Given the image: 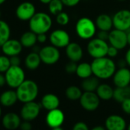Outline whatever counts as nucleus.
Here are the masks:
<instances>
[{
  "label": "nucleus",
  "mask_w": 130,
  "mask_h": 130,
  "mask_svg": "<svg viewBox=\"0 0 130 130\" xmlns=\"http://www.w3.org/2000/svg\"><path fill=\"white\" fill-rule=\"evenodd\" d=\"M93 74L100 80H107L113 76L116 71V64L107 56L95 58L91 63Z\"/></svg>",
  "instance_id": "obj_1"
},
{
  "label": "nucleus",
  "mask_w": 130,
  "mask_h": 130,
  "mask_svg": "<svg viewBox=\"0 0 130 130\" xmlns=\"http://www.w3.org/2000/svg\"><path fill=\"white\" fill-rule=\"evenodd\" d=\"M52 19L50 15L46 12H36L35 15L29 20V28L35 34L47 33L52 27Z\"/></svg>",
  "instance_id": "obj_2"
},
{
  "label": "nucleus",
  "mask_w": 130,
  "mask_h": 130,
  "mask_svg": "<svg viewBox=\"0 0 130 130\" xmlns=\"http://www.w3.org/2000/svg\"><path fill=\"white\" fill-rule=\"evenodd\" d=\"M38 86L32 80H25L16 88L19 101L22 103L35 101L38 95Z\"/></svg>",
  "instance_id": "obj_3"
},
{
  "label": "nucleus",
  "mask_w": 130,
  "mask_h": 130,
  "mask_svg": "<svg viewBox=\"0 0 130 130\" xmlns=\"http://www.w3.org/2000/svg\"><path fill=\"white\" fill-rule=\"evenodd\" d=\"M95 22L87 17H82L76 23L75 30L77 36L83 40H90L96 33Z\"/></svg>",
  "instance_id": "obj_4"
},
{
  "label": "nucleus",
  "mask_w": 130,
  "mask_h": 130,
  "mask_svg": "<svg viewBox=\"0 0 130 130\" xmlns=\"http://www.w3.org/2000/svg\"><path fill=\"white\" fill-rule=\"evenodd\" d=\"M109 46L106 41L100 39L97 37L93 38L87 44V51L88 54L93 59L103 57L106 56Z\"/></svg>",
  "instance_id": "obj_5"
},
{
  "label": "nucleus",
  "mask_w": 130,
  "mask_h": 130,
  "mask_svg": "<svg viewBox=\"0 0 130 130\" xmlns=\"http://www.w3.org/2000/svg\"><path fill=\"white\" fill-rule=\"evenodd\" d=\"M4 74L6 84L12 89H16L25 80V73L20 66H11Z\"/></svg>",
  "instance_id": "obj_6"
},
{
  "label": "nucleus",
  "mask_w": 130,
  "mask_h": 130,
  "mask_svg": "<svg viewBox=\"0 0 130 130\" xmlns=\"http://www.w3.org/2000/svg\"><path fill=\"white\" fill-rule=\"evenodd\" d=\"M39 55L41 62L47 65H53L58 62L60 57V53L59 48L54 45H46L41 47L39 51Z\"/></svg>",
  "instance_id": "obj_7"
},
{
  "label": "nucleus",
  "mask_w": 130,
  "mask_h": 130,
  "mask_svg": "<svg viewBox=\"0 0 130 130\" xmlns=\"http://www.w3.org/2000/svg\"><path fill=\"white\" fill-rule=\"evenodd\" d=\"M79 100L82 108L89 112L95 111L100 104V99L96 92L84 91Z\"/></svg>",
  "instance_id": "obj_8"
},
{
  "label": "nucleus",
  "mask_w": 130,
  "mask_h": 130,
  "mask_svg": "<svg viewBox=\"0 0 130 130\" xmlns=\"http://www.w3.org/2000/svg\"><path fill=\"white\" fill-rule=\"evenodd\" d=\"M113 27L116 29L126 31L130 28V9H121L112 16Z\"/></svg>",
  "instance_id": "obj_9"
},
{
  "label": "nucleus",
  "mask_w": 130,
  "mask_h": 130,
  "mask_svg": "<svg viewBox=\"0 0 130 130\" xmlns=\"http://www.w3.org/2000/svg\"><path fill=\"white\" fill-rule=\"evenodd\" d=\"M49 41L54 47L63 48L66 47L71 43V37L63 29H55L50 34Z\"/></svg>",
  "instance_id": "obj_10"
},
{
  "label": "nucleus",
  "mask_w": 130,
  "mask_h": 130,
  "mask_svg": "<svg viewBox=\"0 0 130 130\" xmlns=\"http://www.w3.org/2000/svg\"><path fill=\"white\" fill-rule=\"evenodd\" d=\"M41 107V103L35 101L25 103L21 109V117L25 121H33L39 116Z\"/></svg>",
  "instance_id": "obj_11"
},
{
  "label": "nucleus",
  "mask_w": 130,
  "mask_h": 130,
  "mask_svg": "<svg viewBox=\"0 0 130 130\" xmlns=\"http://www.w3.org/2000/svg\"><path fill=\"white\" fill-rule=\"evenodd\" d=\"M35 13V6L31 2H23L20 3L15 9L16 17L22 22H29Z\"/></svg>",
  "instance_id": "obj_12"
},
{
  "label": "nucleus",
  "mask_w": 130,
  "mask_h": 130,
  "mask_svg": "<svg viewBox=\"0 0 130 130\" xmlns=\"http://www.w3.org/2000/svg\"><path fill=\"white\" fill-rule=\"evenodd\" d=\"M108 42L109 45L116 47L118 50H122L128 45L126 31L114 28L109 31Z\"/></svg>",
  "instance_id": "obj_13"
},
{
  "label": "nucleus",
  "mask_w": 130,
  "mask_h": 130,
  "mask_svg": "<svg viewBox=\"0 0 130 130\" xmlns=\"http://www.w3.org/2000/svg\"><path fill=\"white\" fill-rule=\"evenodd\" d=\"M0 47L3 54L10 57L12 56L19 55L22 51L23 46L19 40L9 38Z\"/></svg>",
  "instance_id": "obj_14"
},
{
  "label": "nucleus",
  "mask_w": 130,
  "mask_h": 130,
  "mask_svg": "<svg viewBox=\"0 0 130 130\" xmlns=\"http://www.w3.org/2000/svg\"><path fill=\"white\" fill-rule=\"evenodd\" d=\"M113 84L116 87H124L130 84V70L126 67L119 68L112 76Z\"/></svg>",
  "instance_id": "obj_15"
},
{
  "label": "nucleus",
  "mask_w": 130,
  "mask_h": 130,
  "mask_svg": "<svg viewBox=\"0 0 130 130\" xmlns=\"http://www.w3.org/2000/svg\"><path fill=\"white\" fill-rule=\"evenodd\" d=\"M64 119L65 116L63 112L58 108L48 111L45 119L47 125L51 128L61 126L64 122Z\"/></svg>",
  "instance_id": "obj_16"
},
{
  "label": "nucleus",
  "mask_w": 130,
  "mask_h": 130,
  "mask_svg": "<svg viewBox=\"0 0 130 130\" xmlns=\"http://www.w3.org/2000/svg\"><path fill=\"white\" fill-rule=\"evenodd\" d=\"M105 127L106 130H125L127 124L123 117L112 114L106 118L105 121Z\"/></svg>",
  "instance_id": "obj_17"
},
{
  "label": "nucleus",
  "mask_w": 130,
  "mask_h": 130,
  "mask_svg": "<svg viewBox=\"0 0 130 130\" xmlns=\"http://www.w3.org/2000/svg\"><path fill=\"white\" fill-rule=\"evenodd\" d=\"M65 54L67 57L74 62H79L84 57V50L77 42H71L65 47Z\"/></svg>",
  "instance_id": "obj_18"
},
{
  "label": "nucleus",
  "mask_w": 130,
  "mask_h": 130,
  "mask_svg": "<svg viewBox=\"0 0 130 130\" xmlns=\"http://www.w3.org/2000/svg\"><path fill=\"white\" fill-rule=\"evenodd\" d=\"M21 123V117L17 113L13 112L6 113L2 119V124L3 127L8 130L17 129L19 128Z\"/></svg>",
  "instance_id": "obj_19"
},
{
  "label": "nucleus",
  "mask_w": 130,
  "mask_h": 130,
  "mask_svg": "<svg viewBox=\"0 0 130 130\" xmlns=\"http://www.w3.org/2000/svg\"><path fill=\"white\" fill-rule=\"evenodd\" d=\"M41 105L47 111L57 109L60 106V99L54 93H47L42 96Z\"/></svg>",
  "instance_id": "obj_20"
},
{
  "label": "nucleus",
  "mask_w": 130,
  "mask_h": 130,
  "mask_svg": "<svg viewBox=\"0 0 130 130\" xmlns=\"http://www.w3.org/2000/svg\"><path fill=\"white\" fill-rule=\"evenodd\" d=\"M95 24L97 29L100 31H110L113 28L112 17L107 14H100L96 17Z\"/></svg>",
  "instance_id": "obj_21"
},
{
  "label": "nucleus",
  "mask_w": 130,
  "mask_h": 130,
  "mask_svg": "<svg viewBox=\"0 0 130 130\" xmlns=\"http://www.w3.org/2000/svg\"><path fill=\"white\" fill-rule=\"evenodd\" d=\"M19 100L16 90H8L0 95V104L6 107H10L15 105Z\"/></svg>",
  "instance_id": "obj_22"
},
{
  "label": "nucleus",
  "mask_w": 130,
  "mask_h": 130,
  "mask_svg": "<svg viewBox=\"0 0 130 130\" xmlns=\"http://www.w3.org/2000/svg\"><path fill=\"white\" fill-rule=\"evenodd\" d=\"M41 60L39 55L38 52L36 51H32L31 53H29L25 59V65L27 69L30 70V71H35L37 70L40 64H41Z\"/></svg>",
  "instance_id": "obj_23"
},
{
  "label": "nucleus",
  "mask_w": 130,
  "mask_h": 130,
  "mask_svg": "<svg viewBox=\"0 0 130 130\" xmlns=\"http://www.w3.org/2000/svg\"><path fill=\"white\" fill-rule=\"evenodd\" d=\"M114 89L107 84H100L97 87L96 93L102 100H109L113 97Z\"/></svg>",
  "instance_id": "obj_24"
},
{
  "label": "nucleus",
  "mask_w": 130,
  "mask_h": 130,
  "mask_svg": "<svg viewBox=\"0 0 130 130\" xmlns=\"http://www.w3.org/2000/svg\"><path fill=\"white\" fill-rule=\"evenodd\" d=\"M19 41L24 47H32L35 46L36 43L38 42L37 34L31 30L25 31L21 35Z\"/></svg>",
  "instance_id": "obj_25"
},
{
  "label": "nucleus",
  "mask_w": 130,
  "mask_h": 130,
  "mask_svg": "<svg viewBox=\"0 0 130 130\" xmlns=\"http://www.w3.org/2000/svg\"><path fill=\"white\" fill-rule=\"evenodd\" d=\"M100 84V79L95 77L94 75L84 79L81 83V88L84 91L87 92H96L97 87Z\"/></svg>",
  "instance_id": "obj_26"
},
{
  "label": "nucleus",
  "mask_w": 130,
  "mask_h": 130,
  "mask_svg": "<svg viewBox=\"0 0 130 130\" xmlns=\"http://www.w3.org/2000/svg\"><path fill=\"white\" fill-rule=\"evenodd\" d=\"M76 74L78 77L81 79H86L87 77H91L93 74L91 63L83 62L79 64H77V68L76 71Z\"/></svg>",
  "instance_id": "obj_27"
},
{
  "label": "nucleus",
  "mask_w": 130,
  "mask_h": 130,
  "mask_svg": "<svg viewBox=\"0 0 130 130\" xmlns=\"http://www.w3.org/2000/svg\"><path fill=\"white\" fill-rule=\"evenodd\" d=\"M128 98H130V86L116 87V89H114L112 99H114L115 101L121 103Z\"/></svg>",
  "instance_id": "obj_28"
},
{
  "label": "nucleus",
  "mask_w": 130,
  "mask_h": 130,
  "mask_svg": "<svg viewBox=\"0 0 130 130\" xmlns=\"http://www.w3.org/2000/svg\"><path fill=\"white\" fill-rule=\"evenodd\" d=\"M10 36L11 28L9 25L6 22L0 19V47L10 38Z\"/></svg>",
  "instance_id": "obj_29"
},
{
  "label": "nucleus",
  "mask_w": 130,
  "mask_h": 130,
  "mask_svg": "<svg viewBox=\"0 0 130 130\" xmlns=\"http://www.w3.org/2000/svg\"><path fill=\"white\" fill-rule=\"evenodd\" d=\"M83 94L81 89L75 85H72L68 87L65 90V96L66 97L72 101L79 100Z\"/></svg>",
  "instance_id": "obj_30"
},
{
  "label": "nucleus",
  "mask_w": 130,
  "mask_h": 130,
  "mask_svg": "<svg viewBox=\"0 0 130 130\" xmlns=\"http://www.w3.org/2000/svg\"><path fill=\"white\" fill-rule=\"evenodd\" d=\"M63 6L64 5L61 0H51V3L48 4V10L51 15L56 16L58 13L63 11Z\"/></svg>",
  "instance_id": "obj_31"
},
{
  "label": "nucleus",
  "mask_w": 130,
  "mask_h": 130,
  "mask_svg": "<svg viewBox=\"0 0 130 130\" xmlns=\"http://www.w3.org/2000/svg\"><path fill=\"white\" fill-rule=\"evenodd\" d=\"M11 66L10 57L5 54L0 55V73L5 74Z\"/></svg>",
  "instance_id": "obj_32"
},
{
  "label": "nucleus",
  "mask_w": 130,
  "mask_h": 130,
  "mask_svg": "<svg viewBox=\"0 0 130 130\" xmlns=\"http://www.w3.org/2000/svg\"><path fill=\"white\" fill-rule=\"evenodd\" d=\"M70 22V16L65 12H61L56 15V22L61 26H66Z\"/></svg>",
  "instance_id": "obj_33"
},
{
  "label": "nucleus",
  "mask_w": 130,
  "mask_h": 130,
  "mask_svg": "<svg viewBox=\"0 0 130 130\" xmlns=\"http://www.w3.org/2000/svg\"><path fill=\"white\" fill-rule=\"evenodd\" d=\"M77 68V63L76 62L74 61H71L69 63H68L66 65H65V71H66L68 74H76V71Z\"/></svg>",
  "instance_id": "obj_34"
},
{
  "label": "nucleus",
  "mask_w": 130,
  "mask_h": 130,
  "mask_svg": "<svg viewBox=\"0 0 130 130\" xmlns=\"http://www.w3.org/2000/svg\"><path fill=\"white\" fill-rule=\"evenodd\" d=\"M121 107H122V111L125 114L130 115V98H128V99L125 100L123 102H122Z\"/></svg>",
  "instance_id": "obj_35"
},
{
  "label": "nucleus",
  "mask_w": 130,
  "mask_h": 130,
  "mask_svg": "<svg viewBox=\"0 0 130 130\" xmlns=\"http://www.w3.org/2000/svg\"><path fill=\"white\" fill-rule=\"evenodd\" d=\"M72 130H90V128L85 122H78L74 125Z\"/></svg>",
  "instance_id": "obj_36"
},
{
  "label": "nucleus",
  "mask_w": 130,
  "mask_h": 130,
  "mask_svg": "<svg viewBox=\"0 0 130 130\" xmlns=\"http://www.w3.org/2000/svg\"><path fill=\"white\" fill-rule=\"evenodd\" d=\"M118 53H119V50L116 47L109 45V48H108V51H107L106 56L109 57H110V58H114V57H116L117 56Z\"/></svg>",
  "instance_id": "obj_37"
},
{
  "label": "nucleus",
  "mask_w": 130,
  "mask_h": 130,
  "mask_svg": "<svg viewBox=\"0 0 130 130\" xmlns=\"http://www.w3.org/2000/svg\"><path fill=\"white\" fill-rule=\"evenodd\" d=\"M61 1L65 6L74 7L78 5V3L80 2V0H61Z\"/></svg>",
  "instance_id": "obj_38"
},
{
  "label": "nucleus",
  "mask_w": 130,
  "mask_h": 130,
  "mask_svg": "<svg viewBox=\"0 0 130 130\" xmlns=\"http://www.w3.org/2000/svg\"><path fill=\"white\" fill-rule=\"evenodd\" d=\"M10 62L12 66H20L21 60L19 55H15V56L10 57Z\"/></svg>",
  "instance_id": "obj_39"
},
{
  "label": "nucleus",
  "mask_w": 130,
  "mask_h": 130,
  "mask_svg": "<svg viewBox=\"0 0 130 130\" xmlns=\"http://www.w3.org/2000/svg\"><path fill=\"white\" fill-rule=\"evenodd\" d=\"M21 130H31L32 129V125L31 124V122L29 121H25L24 120V122H22L19 126Z\"/></svg>",
  "instance_id": "obj_40"
},
{
  "label": "nucleus",
  "mask_w": 130,
  "mask_h": 130,
  "mask_svg": "<svg viewBox=\"0 0 130 130\" xmlns=\"http://www.w3.org/2000/svg\"><path fill=\"white\" fill-rule=\"evenodd\" d=\"M109 31H100L97 33V38H99L100 39L104 40V41H108L109 38Z\"/></svg>",
  "instance_id": "obj_41"
},
{
  "label": "nucleus",
  "mask_w": 130,
  "mask_h": 130,
  "mask_svg": "<svg viewBox=\"0 0 130 130\" xmlns=\"http://www.w3.org/2000/svg\"><path fill=\"white\" fill-rule=\"evenodd\" d=\"M37 39H38V42H39L41 44H43V43L46 42V41L47 39V37L45 33L38 34V35H37Z\"/></svg>",
  "instance_id": "obj_42"
},
{
  "label": "nucleus",
  "mask_w": 130,
  "mask_h": 130,
  "mask_svg": "<svg viewBox=\"0 0 130 130\" xmlns=\"http://www.w3.org/2000/svg\"><path fill=\"white\" fill-rule=\"evenodd\" d=\"M6 84V80L5 74L3 73H0V87H3Z\"/></svg>",
  "instance_id": "obj_43"
},
{
  "label": "nucleus",
  "mask_w": 130,
  "mask_h": 130,
  "mask_svg": "<svg viewBox=\"0 0 130 130\" xmlns=\"http://www.w3.org/2000/svg\"><path fill=\"white\" fill-rule=\"evenodd\" d=\"M125 60L127 63V65L130 66V48L128 50H127L125 55Z\"/></svg>",
  "instance_id": "obj_44"
},
{
  "label": "nucleus",
  "mask_w": 130,
  "mask_h": 130,
  "mask_svg": "<svg viewBox=\"0 0 130 130\" xmlns=\"http://www.w3.org/2000/svg\"><path fill=\"white\" fill-rule=\"evenodd\" d=\"M90 130H106V127L103 126V125H96L93 128H92Z\"/></svg>",
  "instance_id": "obj_45"
},
{
  "label": "nucleus",
  "mask_w": 130,
  "mask_h": 130,
  "mask_svg": "<svg viewBox=\"0 0 130 130\" xmlns=\"http://www.w3.org/2000/svg\"><path fill=\"white\" fill-rule=\"evenodd\" d=\"M118 64H119V68H124V67H125V65H126L127 63H126V62H125V59H124V60H120Z\"/></svg>",
  "instance_id": "obj_46"
},
{
  "label": "nucleus",
  "mask_w": 130,
  "mask_h": 130,
  "mask_svg": "<svg viewBox=\"0 0 130 130\" xmlns=\"http://www.w3.org/2000/svg\"><path fill=\"white\" fill-rule=\"evenodd\" d=\"M126 34H127V41H128V44L130 46V28L126 31Z\"/></svg>",
  "instance_id": "obj_47"
},
{
  "label": "nucleus",
  "mask_w": 130,
  "mask_h": 130,
  "mask_svg": "<svg viewBox=\"0 0 130 130\" xmlns=\"http://www.w3.org/2000/svg\"><path fill=\"white\" fill-rule=\"evenodd\" d=\"M40 3H41L42 4H44V5H48L51 0H39Z\"/></svg>",
  "instance_id": "obj_48"
},
{
  "label": "nucleus",
  "mask_w": 130,
  "mask_h": 130,
  "mask_svg": "<svg viewBox=\"0 0 130 130\" xmlns=\"http://www.w3.org/2000/svg\"><path fill=\"white\" fill-rule=\"evenodd\" d=\"M52 130H63V128H61V126H58V127H55V128H53Z\"/></svg>",
  "instance_id": "obj_49"
},
{
  "label": "nucleus",
  "mask_w": 130,
  "mask_h": 130,
  "mask_svg": "<svg viewBox=\"0 0 130 130\" xmlns=\"http://www.w3.org/2000/svg\"><path fill=\"white\" fill-rule=\"evenodd\" d=\"M6 0H0V6H2L3 4H4L6 3Z\"/></svg>",
  "instance_id": "obj_50"
},
{
  "label": "nucleus",
  "mask_w": 130,
  "mask_h": 130,
  "mask_svg": "<svg viewBox=\"0 0 130 130\" xmlns=\"http://www.w3.org/2000/svg\"><path fill=\"white\" fill-rule=\"evenodd\" d=\"M126 129L127 130H130V123L127 125V128H126Z\"/></svg>",
  "instance_id": "obj_51"
},
{
  "label": "nucleus",
  "mask_w": 130,
  "mask_h": 130,
  "mask_svg": "<svg viewBox=\"0 0 130 130\" xmlns=\"http://www.w3.org/2000/svg\"><path fill=\"white\" fill-rule=\"evenodd\" d=\"M1 115H2V108L1 106H0V117H1Z\"/></svg>",
  "instance_id": "obj_52"
},
{
  "label": "nucleus",
  "mask_w": 130,
  "mask_h": 130,
  "mask_svg": "<svg viewBox=\"0 0 130 130\" xmlns=\"http://www.w3.org/2000/svg\"><path fill=\"white\" fill-rule=\"evenodd\" d=\"M118 1H119V2H125V1H126V0H118Z\"/></svg>",
  "instance_id": "obj_53"
},
{
  "label": "nucleus",
  "mask_w": 130,
  "mask_h": 130,
  "mask_svg": "<svg viewBox=\"0 0 130 130\" xmlns=\"http://www.w3.org/2000/svg\"><path fill=\"white\" fill-rule=\"evenodd\" d=\"M1 16H2V12H1V10H0V19H1Z\"/></svg>",
  "instance_id": "obj_54"
},
{
  "label": "nucleus",
  "mask_w": 130,
  "mask_h": 130,
  "mask_svg": "<svg viewBox=\"0 0 130 130\" xmlns=\"http://www.w3.org/2000/svg\"></svg>",
  "instance_id": "obj_55"
}]
</instances>
